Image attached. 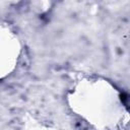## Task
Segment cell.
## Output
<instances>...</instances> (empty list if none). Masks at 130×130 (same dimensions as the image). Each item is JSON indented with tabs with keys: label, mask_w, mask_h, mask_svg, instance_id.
<instances>
[{
	"label": "cell",
	"mask_w": 130,
	"mask_h": 130,
	"mask_svg": "<svg viewBox=\"0 0 130 130\" xmlns=\"http://www.w3.org/2000/svg\"><path fill=\"white\" fill-rule=\"evenodd\" d=\"M120 101L124 105V107L130 111V93L127 92H122L120 94Z\"/></svg>",
	"instance_id": "1"
}]
</instances>
